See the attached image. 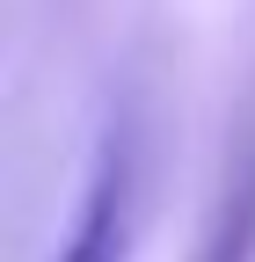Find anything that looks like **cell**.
Segmentation results:
<instances>
[{"label": "cell", "instance_id": "1", "mask_svg": "<svg viewBox=\"0 0 255 262\" xmlns=\"http://www.w3.org/2000/svg\"><path fill=\"white\" fill-rule=\"evenodd\" d=\"M139 160H132V139H110L95 146V168L80 182V204H73V226L58 241L51 262H132V219H139Z\"/></svg>", "mask_w": 255, "mask_h": 262}]
</instances>
